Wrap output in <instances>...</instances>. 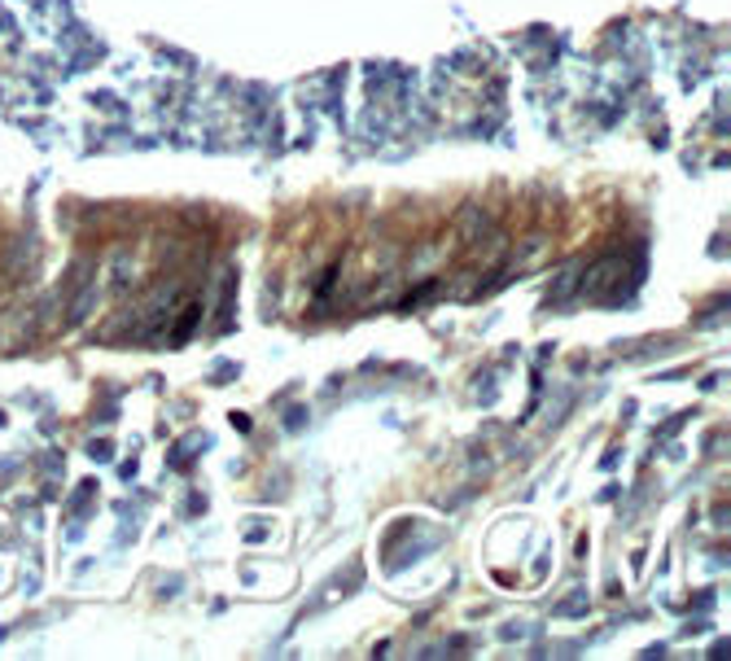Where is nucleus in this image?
Here are the masks:
<instances>
[]
</instances>
